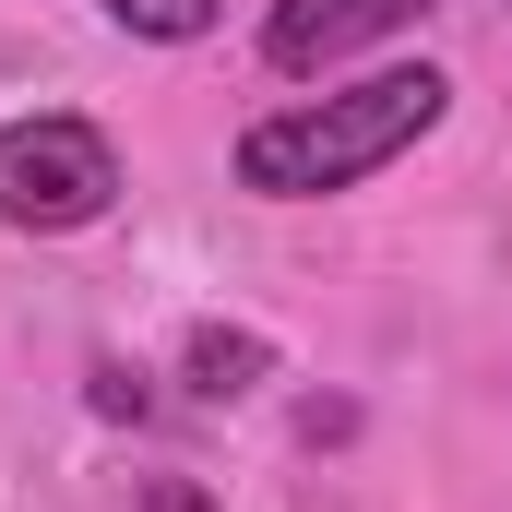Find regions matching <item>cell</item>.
<instances>
[{"label":"cell","instance_id":"cell-3","mask_svg":"<svg viewBox=\"0 0 512 512\" xmlns=\"http://www.w3.org/2000/svg\"><path fill=\"white\" fill-rule=\"evenodd\" d=\"M417 12H429V0H274L262 60H274V72H334V60H358V48L405 36Z\"/></svg>","mask_w":512,"mask_h":512},{"label":"cell","instance_id":"cell-2","mask_svg":"<svg viewBox=\"0 0 512 512\" xmlns=\"http://www.w3.org/2000/svg\"><path fill=\"white\" fill-rule=\"evenodd\" d=\"M120 203V143L72 108L0 131V227H36V239H72Z\"/></svg>","mask_w":512,"mask_h":512},{"label":"cell","instance_id":"cell-1","mask_svg":"<svg viewBox=\"0 0 512 512\" xmlns=\"http://www.w3.org/2000/svg\"><path fill=\"white\" fill-rule=\"evenodd\" d=\"M453 108V84L429 60H393L370 84H334V96H298L274 120L239 131V191L262 203H322V191H358L370 167H393L405 143H429Z\"/></svg>","mask_w":512,"mask_h":512},{"label":"cell","instance_id":"cell-5","mask_svg":"<svg viewBox=\"0 0 512 512\" xmlns=\"http://www.w3.org/2000/svg\"><path fill=\"white\" fill-rule=\"evenodd\" d=\"M227 0H108V24L120 36H155V48H179V36H203Z\"/></svg>","mask_w":512,"mask_h":512},{"label":"cell","instance_id":"cell-4","mask_svg":"<svg viewBox=\"0 0 512 512\" xmlns=\"http://www.w3.org/2000/svg\"><path fill=\"white\" fill-rule=\"evenodd\" d=\"M179 382L203 393V405H239V393L274 382V346H262L251 322H191V346H179Z\"/></svg>","mask_w":512,"mask_h":512}]
</instances>
